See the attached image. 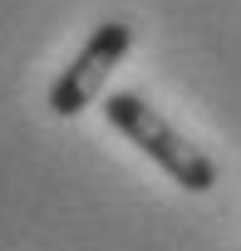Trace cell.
<instances>
[{"instance_id":"1","label":"cell","mask_w":241,"mask_h":251,"mask_svg":"<svg viewBox=\"0 0 241 251\" xmlns=\"http://www.w3.org/2000/svg\"><path fill=\"white\" fill-rule=\"evenodd\" d=\"M103 113H108L113 128L123 133L128 143H138L177 187H187V192H212L217 187V163L197 143H187L148 99H138V94H108L103 99Z\"/></svg>"},{"instance_id":"2","label":"cell","mask_w":241,"mask_h":251,"mask_svg":"<svg viewBox=\"0 0 241 251\" xmlns=\"http://www.w3.org/2000/svg\"><path fill=\"white\" fill-rule=\"evenodd\" d=\"M128 50H133V25H128V20H103V25L89 35V45L74 54V64L54 79L49 108H54L59 118L84 113V108L98 99V89L108 84V74L118 69V59H123Z\"/></svg>"}]
</instances>
